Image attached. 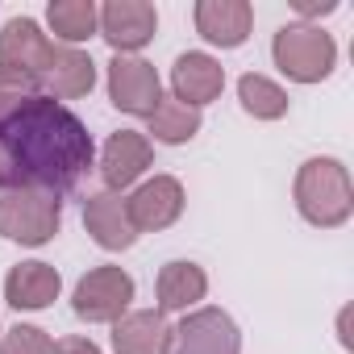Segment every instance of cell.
I'll return each mask as SVG.
<instances>
[{
	"label": "cell",
	"instance_id": "cell-8",
	"mask_svg": "<svg viewBox=\"0 0 354 354\" xmlns=\"http://www.w3.org/2000/svg\"><path fill=\"white\" fill-rule=\"evenodd\" d=\"M125 205H129V221H133L138 234H158V230L180 221V213H184V184L175 180V175H154V180L138 184L125 196Z\"/></svg>",
	"mask_w": 354,
	"mask_h": 354
},
{
	"label": "cell",
	"instance_id": "cell-2",
	"mask_svg": "<svg viewBox=\"0 0 354 354\" xmlns=\"http://www.w3.org/2000/svg\"><path fill=\"white\" fill-rule=\"evenodd\" d=\"M296 209L317 230H337L354 213V184L337 158H308L296 171Z\"/></svg>",
	"mask_w": 354,
	"mask_h": 354
},
{
	"label": "cell",
	"instance_id": "cell-14",
	"mask_svg": "<svg viewBox=\"0 0 354 354\" xmlns=\"http://www.w3.org/2000/svg\"><path fill=\"white\" fill-rule=\"evenodd\" d=\"M84 230L104 250H129L138 242V230L129 221V205L121 192H96L84 205Z\"/></svg>",
	"mask_w": 354,
	"mask_h": 354
},
{
	"label": "cell",
	"instance_id": "cell-19",
	"mask_svg": "<svg viewBox=\"0 0 354 354\" xmlns=\"http://www.w3.org/2000/svg\"><path fill=\"white\" fill-rule=\"evenodd\" d=\"M46 21H50L55 38L67 42V46H80L92 34H100V9L92 0H50Z\"/></svg>",
	"mask_w": 354,
	"mask_h": 354
},
{
	"label": "cell",
	"instance_id": "cell-23",
	"mask_svg": "<svg viewBox=\"0 0 354 354\" xmlns=\"http://www.w3.org/2000/svg\"><path fill=\"white\" fill-rule=\"evenodd\" d=\"M0 354H55V342L38 325H13L0 337Z\"/></svg>",
	"mask_w": 354,
	"mask_h": 354
},
{
	"label": "cell",
	"instance_id": "cell-17",
	"mask_svg": "<svg viewBox=\"0 0 354 354\" xmlns=\"http://www.w3.org/2000/svg\"><path fill=\"white\" fill-rule=\"evenodd\" d=\"M46 88H50V100H80L96 88V63L92 55L75 50V46H55V59L46 67Z\"/></svg>",
	"mask_w": 354,
	"mask_h": 354
},
{
	"label": "cell",
	"instance_id": "cell-22",
	"mask_svg": "<svg viewBox=\"0 0 354 354\" xmlns=\"http://www.w3.org/2000/svg\"><path fill=\"white\" fill-rule=\"evenodd\" d=\"M42 96V80L38 75H26L17 67H5L0 63V117H9L13 109H21L26 100Z\"/></svg>",
	"mask_w": 354,
	"mask_h": 354
},
{
	"label": "cell",
	"instance_id": "cell-5",
	"mask_svg": "<svg viewBox=\"0 0 354 354\" xmlns=\"http://www.w3.org/2000/svg\"><path fill=\"white\" fill-rule=\"evenodd\" d=\"M129 304H133V279L121 267H92L71 296L75 317L88 325H113L129 313Z\"/></svg>",
	"mask_w": 354,
	"mask_h": 354
},
{
	"label": "cell",
	"instance_id": "cell-26",
	"mask_svg": "<svg viewBox=\"0 0 354 354\" xmlns=\"http://www.w3.org/2000/svg\"><path fill=\"white\" fill-rule=\"evenodd\" d=\"M0 188H9V158H5V150H0Z\"/></svg>",
	"mask_w": 354,
	"mask_h": 354
},
{
	"label": "cell",
	"instance_id": "cell-12",
	"mask_svg": "<svg viewBox=\"0 0 354 354\" xmlns=\"http://www.w3.org/2000/svg\"><path fill=\"white\" fill-rule=\"evenodd\" d=\"M50 59H55V42L42 34V26L34 17H13L0 30V63L5 67H17V71L42 80Z\"/></svg>",
	"mask_w": 354,
	"mask_h": 354
},
{
	"label": "cell",
	"instance_id": "cell-10",
	"mask_svg": "<svg viewBox=\"0 0 354 354\" xmlns=\"http://www.w3.org/2000/svg\"><path fill=\"white\" fill-rule=\"evenodd\" d=\"M154 162V146L138 129H117L104 150H100V175H104V192H125L129 184L142 180V171Z\"/></svg>",
	"mask_w": 354,
	"mask_h": 354
},
{
	"label": "cell",
	"instance_id": "cell-16",
	"mask_svg": "<svg viewBox=\"0 0 354 354\" xmlns=\"http://www.w3.org/2000/svg\"><path fill=\"white\" fill-rule=\"evenodd\" d=\"M63 292V279L50 263H17L9 275H5V300L17 308V313H38V308H50Z\"/></svg>",
	"mask_w": 354,
	"mask_h": 354
},
{
	"label": "cell",
	"instance_id": "cell-9",
	"mask_svg": "<svg viewBox=\"0 0 354 354\" xmlns=\"http://www.w3.org/2000/svg\"><path fill=\"white\" fill-rule=\"evenodd\" d=\"M158 30V13L146 0H109L100 9V38L113 46V55L142 50Z\"/></svg>",
	"mask_w": 354,
	"mask_h": 354
},
{
	"label": "cell",
	"instance_id": "cell-3",
	"mask_svg": "<svg viewBox=\"0 0 354 354\" xmlns=\"http://www.w3.org/2000/svg\"><path fill=\"white\" fill-rule=\"evenodd\" d=\"M271 55H275V67L296 84H321L337 67V42L321 26H308V21L283 26L271 42Z\"/></svg>",
	"mask_w": 354,
	"mask_h": 354
},
{
	"label": "cell",
	"instance_id": "cell-20",
	"mask_svg": "<svg viewBox=\"0 0 354 354\" xmlns=\"http://www.w3.org/2000/svg\"><path fill=\"white\" fill-rule=\"evenodd\" d=\"M150 133L162 146H184V142H192L201 133V109H188L175 96H162L158 109L150 113Z\"/></svg>",
	"mask_w": 354,
	"mask_h": 354
},
{
	"label": "cell",
	"instance_id": "cell-1",
	"mask_svg": "<svg viewBox=\"0 0 354 354\" xmlns=\"http://www.w3.org/2000/svg\"><path fill=\"white\" fill-rule=\"evenodd\" d=\"M0 150L9 158V188H42L63 196L92 167L88 125L59 100L34 96L0 117Z\"/></svg>",
	"mask_w": 354,
	"mask_h": 354
},
{
	"label": "cell",
	"instance_id": "cell-4",
	"mask_svg": "<svg viewBox=\"0 0 354 354\" xmlns=\"http://www.w3.org/2000/svg\"><path fill=\"white\" fill-rule=\"evenodd\" d=\"M63 225V201L42 188H5L0 192V238L21 246H46Z\"/></svg>",
	"mask_w": 354,
	"mask_h": 354
},
{
	"label": "cell",
	"instance_id": "cell-7",
	"mask_svg": "<svg viewBox=\"0 0 354 354\" xmlns=\"http://www.w3.org/2000/svg\"><path fill=\"white\" fill-rule=\"evenodd\" d=\"M109 100L129 117H150L162 100V84H158L154 63H146L138 55H113V63H109Z\"/></svg>",
	"mask_w": 354,
	"mask_h": 354
},
{
	"label": "cell",
	"instance_id": "cell-18",
	"mask_svg": "<svg viewBox=\"0 0 354 354\" xmlns=\"http://www.w3.org/2000/svg\"><path fill=\"white\" fill-rule=\"evenodd\" d=\"M209 292V275L188 263V259H175L158 271V313H192Z\"/></svg>",
	"mask_w": 354,
	"mask_h": 354
},
{
	"label": "cell",
	"instance_id": "cell-13",
	"mask_svg": "<svg viewBox=\"0 0 354 354\" xmlns=\"http://www.w3.org/2000/svg\"><path fill=\"white\" fill-rule=\"evenodd\" d=\"M192 17H196V34L221 50L242 46L250 38V26H254V9L246 0H196Z\"/></svg>",
	"mask_w": 354,
	"mask_h": 354
},
{
	"label": "cell",
	"instance_id": "cell-21",
	"mask_svg": "<svg viewBox=\"0 0 354 354\" xmlns=\"http://www.w3.org/2000/svg\"><path fill=\"white\" fill-rule=\"evenodd\" d=\"M238 100H242V109L254 117V121H279V117H288V92L275 84V80H267V75H242L238 80Z\"/></svg>",
	"mask_w": 354,
	"mask_h": 354
},
{
	"label": "cell",
	"instance_id": "cell-24",
	"mask_svg": "<svg viewBox=\"0 0 354 354\" xmlns=\"http://www.w3.org/2000/svg\"><path fill=\"white\" fill-rule=\"evenodd\" d=\"M292 9L300 17H329L337 9V0H292Z\"/></svg>",
	"mask_w": 354,
	"mask_h": 354
},
{
	"label": "cell",
	"instance_id": "cell-25",
	"mask_svg": "<svg viewBox=\"0 0 354 354\" xmlns=\"http://www.w3.org/2000/svg\"><path fill=\"white\" fill-rule=\"evenodd\" d=\"M55 354H100V346L92 337H63L55 346Z\"/></svg>",
	"mask_w": 354,
	"mask_h": 354
},
{
	"label": "cell",
	"instance_id": "cell-11",
	"mask_svg": "<svg viewBox=\"0 0 354 354\" xmlns=\"http://www.w3.org/2000/svg\"><path fill=\"white\" fill-rule=\"evenodd\" d=\"M221 88H225V67L213 55L188 50V55L175 59V67H171V92H175L180 104L205 109V104H213L221 96Z\"/></svg>",
	"mask_w": 354,
	"mask_h": 354
},
{
	"label": "cell",
	"instance_id": "cell-15",
	"mask_svg": "<svg viewBox=\"0 0 354 354\" xmlns=\"http://www.w3.org/2000/svg\"><path fill=\"white\" fill-rule=\"evenodd\" d=\"M175 329L167 325V313L158 308H133L121 321H113V350L117 354H171Z\"/></svg>",
	"mask_w": 354,
	"mask_h": 354
},
{
	"label": "cell",
	"instance_id": "cell-6",
	"mask_svg": "<svg viewBox=\"0 0 354 354\" xmlns=\"http://www.w3.org/2000/svg\"><path fill=\"white\" fill-rule=\"evenodd\" d=\"M171 354H242V333L225 308H192L175 325Z\"/></svg>",
	"mask_w": 354,
	"mask_h": 354
}]
</instances>
